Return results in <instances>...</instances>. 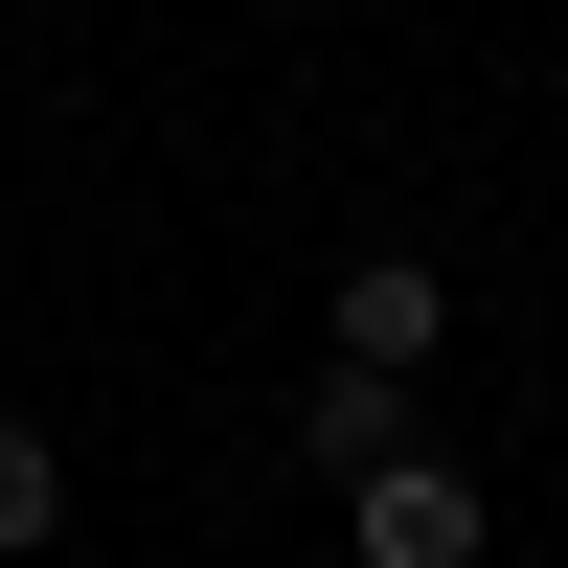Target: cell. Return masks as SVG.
<instances>
[{
    "label": "cell",
    "mask_w": 568,
    "mask_h": 568,
    "mask_svg": "<svg viewBox=\"0 0 568 568\" xmlns=\"http://www.w3.org/2000/svg\"><path fill=\"white\" fill-rule=\"evenodd\" d=\"M342 546L364 568H478V478H455V455H364V478H342Z\"/></svg>",
    "instance_id": "1"
},
{
    "label": "cell",
    "mask_w": 568,
    "mask_h": 568,
    "mask_svg": "<svg viewBox=\"0 0 568 568\" xmlns=\"http://www.w3.org/2000/svg\"><path fill=\"white\" fill-rule=\"evenodd\" d=\"M433 342H455V273L364 251V273H342V342H318V364H433Z\"/></svg>",
    "instance_id": "2"
},
{
    "label": "cell",
    "mask_w": 568,
    "mask_h": 568,
    "mask_svg": "<svg viewBox=\"0 0 568 568\" xmlns=\"http://www.w3.org/2000/svg\"><path fill=\"white\" fill-rule=\"evenodd\" d=\"M296 433H318V478H364V455H409V364H318V409H296Z\"/></svg>",
    "instance_id": "3"
},
{
    "label": "cell",
    "mask_w": 568,
    "mask_h": 568,
    "mask_svg": "<svg viewBox=\"0 0 568 568\" xmlns=\"http://www.w3.org/2000/svg\"><path fill=\"white\" fill-rule=\"evenodd\" d=\"M45 546H69V455H45V433H0V568H45Z\"/></svg>",
    "instance_id": "4"
}]
</instances>
